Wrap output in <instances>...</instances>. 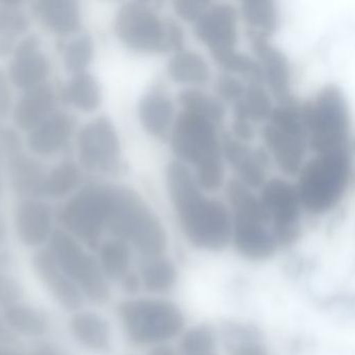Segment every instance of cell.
Segmentation results:
<instances>
[{"mask_svg":"<svg viewBox=\"0 0 355 355\" xmlns=\"http://www.w3.org/2000/svg\"><path fill=\"white\" fill-rule=\"evenodd\" d=\"M76 130L74 118L67 112L55 110L28 132L26 143L33 155L49 157L63 150Z\"/></svg>","mask_w":355,"mask_h":355,"instance_id":"18","label":"cell"},{"mask_svg":"<svg viewBox=\"0 0 355 355\" xmlns=\"http://www.w3.org/2000/svg\"><path fill=\"white\" fill-rule=\"evenodd\" d=\"M64 103L84 113H92L98 109L103 99L101 85L90 72L74 74L62 90Z\"/></svg>","mask_w":355,"mask_h":355,"instance_id":"26","label":"cell"},{"mask_svg":"<svg viewBox=\"0 0 355 355\" xmlns=\"http://www.w3.org/2000/svg\"><path fill=\"white\" fill-rule=\"evenodd\" d=\"M234 107V118L261 122L269 119L273 110L271 98L261 83H246L242 99L236 101Z\"/></svg>","mask_w":355,"mask_h":355,"instance_id":"33","label":"cell"},{"mask_svg":"<svg viewBox=\"0 0 355 355\" xmlns=\"http://www.w3.org/2000/svg\"><path fill=\"white\" fill-rule=\"evenodd\" d=\"M261 202L273 224L274 236L278 246H288L300 236L301 202L297 186L282 178H272L263 184Z\"/></svg>","mask_w":355,"mask_h":355,"instance_id":"11","label":"cell"},{"mask_svg":"<svg viewBox=\"0 0 355 355\" xmlns=\"http://www.w3.org/2000/svg\"><path fill=\"white\" fill-rule=\"evenodd\" d=\"M47 249L60 267L80 288L86 300L103 305L111 297L109 280L99 266L96 257L91 254L82 243L62 228H55Z\"/></svg>","mask_w":355,"mask_h":355,"instance_id":"6","label":"cell"},{"mask_svg":"<svg viewBox=\"0 0 355 355\" xmlns=\"http://www.w3.org/2000/svg\"><path fill=\"white\" fill-rule=\"evenodd\" d=\"M230 355H268L267 351L257 342L228 345Z\"/></svg>","mask_w":355,"mask_h":355,"instance_id":"46","label":"cell"},{"mask_svg":"<svg viewBox=\"0 0 355 355\" xmlns=\"http://www.w3.org/2000/svg\"><path fill=\"white\" fill-rule=\"evenodd\" d=\"M82 168L71 159L57 164L46 171L41 188V196L47 198H63L73 194L82 182Z\"/></svg>","mask_w":355,"mask_h":355,"instance_id":"30","label":"cell"},{"mask_svg":"<svg viewBox=\"0 0 355 355\" xmlns=\"http://www.w3.org/2000/svg\"><path fill=\"white\" fill-rule=\"evenodd\" d=\"M1 191H3V184H1V178H0V196H1Z\"/></svg>","mask_w":355,"mask_h":355,"instance_id":"53","label":"cell"},{"mask_svg":"<svg viewBox=\"0 0 355 355\" xmlns=\"http://www.w3.org/2000/svg\"><path fill=\"white\" fill-rule=\"evenodd\" d=\"M118 315L130 340L137 345L155 344L178 336L184 325L182 311L164 300L136 299L118 306Z\"/></svg>","mask_w":355,"mask_h":355,"instance_id":"8","label":"cell"},{"mask_svg":"<svg viewBox=\"0 0 355 355\" xmlns=\"http://www.w3.org/2000/svg\"><path fill=\"white\" fill-rule=\"evenodd\" d=\"M249 32L267 37L275 32L279 22L275 3L270 0H246L241 7Z\"/></svg>","mask_w":355,"mask_h":355,"instance_id":"35","label":"cell"},{"mask_svg":"<svg viewBox=\"0 0 355 355\" xmlns=\"http://www.w3.org/2000/svg\"><path fill=\"white\" fill-rule=\"evenodd\" d=\"M138 115L144 130L151 136L164 139L170 136L174 123V105L161 91L143 95L138 105Z\"/></svg>","mask_w":355,"mask_h":355,"instance_id":"24","label":"cell"},{"mask_svg":"<svg viewBox=\"0 0 355 355\" xmlns=\"http://www.w3.org/2000/svg\"><path fill=\"white\" fill-rule=\"evenodd\" d=\"M195 36L209 47L211 53L236 49L238 14L228 3H209L195 21Z\"/></svg>","mask_w":355,"mask_h":355,"instance_id":"13","label":"cell"},{"mask_svg":"<svg viewBox=\"0 0 355 355\" xmlns=\"http://www.w3.org/2000/svg\"><path fill=\"white\" fill-rule=\"evenodd\" d=\"M13 105L11 80H10L7 71L0 67V118L9 116L13 109Z\"/></svg>","mask_w":355,"mask_h":355,"instance_id":"43","label":"cell"},{"mask_svg":"<svg viewBox=\"0 0 355 355\" xmlns=\"http://www.w3.org/2000/svg\"><path fill=\"white\" fill-rule=\"evenodd\" d=\"M99 266L107 279L120 282L130 272V247L119 239L101 242L98 248Z\"/></svg>","mask_w":355,"mask_h":355,"instance_id":"32","label":"cell"},{"mask_svg":"<svg viewBox=\"0 0 355 355\" xmlns=\"http://www.w3.org/2000/svg\"><path fill=\"white\" fill-rule=\"evenodd\" d=\"M297 186L301 205L315 215L334 209L344 196L351 175L350 155L331 153L302 166Z\"/></svg>","mask_w":355,"mask_h":355,"instance_id":"5","label":"cell"},{"mask_svg":"<svg viewBox=\"0 0 355 355\" xmlns=\"http://www.w3.org/2000/svg\"><path fill=\"white\" fill-rule=\"evenodd\" d=\"M16 336L7 327L3 318L0 317V345L11 346L15 343Z\"/></svg>","mask_w":355,"mask_h":355,"instance_id":"49","label":"cell"},{"mask_svg":"<svg viewBox=\"0 0 355 355\" xmlns=\"http://www.w3.org/2000/svg\"><path fill=\"white\" fill-rule=\"evenodd\" d=\"M267 226L232 220V238L236 250L251 261H265L273 257L278 244Z\"/></svg>","mask_w":355,"mask_h":355,"instance_id":"22","label":"cell"},{"mask_svg":"<svg viewBox=\"0 0 355 355\" xmlns=\"http://www.w3.org/2000/svg\"><path fill=\"white\" fill-rule=\"evenodd\" d=\"M170 142L182 163L196 168L201 189L213 192L221 188L224 180L221 142L214 124L194 114L180 112L174 120Z\"/></svg>","mask_w":355,"mask_h":355,"instance_id":"3","label":"cell"},{"mask_svg":"<svg viewBox=\"0 0 355 355\" xmlns=\"http://www.w3.org/2000/svg\"><path fill=\"white\" fill-rule=\"evenodd\" d=\"M251 46L257 63L263 72V82L269 87L279 103L293 98L290 93V64L288 58L277 47L269 42V38L249 32Z\"/></svg>","mask_w":355,"mask_h":355,"instance_id":"17","label":"cell"},{"mask_svg":"<svg viewBox=\"0 0 355 355\" xmlns=\"http://www.w3.org/2000/svg\"><path fill=\"white\" fill-rule=\"evenodd\" d=\"M228 201L236 221L252 222L268 225L271 223L269 215L261 198L253 194L250 188L239 180H230L226 189Z\"/></svg>","mask_w":355,"mask_h":355,"instance_id":"27","label":"cell"},{"mask_svg":"<svg viewBox=\"0 0 355 355\" xmlns=\"http://www.w3.org/2000/svg\"><path fill=\"white\" fill-rule=\"evenodd\" d=\"M202 355H215V354H214V353L211 352V353H207V354H202Z\"/></svg>","mask_w":355,"mask_h":355,"instance_id":"54","label":"cell"},{"mask_svg":"<svg viewBox=\"0 0 355 355\" xmlns=\"http://www.w3.org/2000/svg\"><path fill=\"white\" fill-rule=\"evenodd\" d=\"M140 278L149 292L162 293L174 286L178 279V272L171 261L159 257L149 259L144 263Z\"/></svg>","mask_w":355,"mask_h":355,"instance_id":"37","label":"cell"},{"mask_svg":"<svg viewBox=\"0 0 355 355\" xmlns=\"http://www.w3.org/2000/svg\"><path fill=\"white\" fill-rule=\"evenodd\" d=\"M1 318L15 336L39 338L49 330V321L44 313L22 301L3 309Z\"/></svg>","mask_w":355,"mask_h":355,"instance_id":"29","label":"cell"},{"mask_svg":"<svg viewBox=\"0 0 355 355\" xmlns=\"http://www.w3.org/2000/svg\"><path fill=\"white\" fill-rule=\"evenodd\" d=\"M76 150L78 165L88 171L115 173L121 166L119 135L107 116H99L80 128Z\"/></svg>","mask_w":355,"mask_h":355,"instance_id":"10","label":"cell"},{"mask_svg":"<svg viewBox=\"0 0 355 355\" xmlns=\"http://www.w3.org/2000/svg\"><path fill=\"white\" fill-rule=\"evenodd\" d=\"M57 95L49 83L22 91L12 109L14 123L24 132H30L55 111Z\"/></svg>","mask_w":355,"mask_h":355,"instance_id":"19","label":"cell"},{"mask_svg":"<svg viewBox=\"0 0 355 355\" xmlns=\"http://www.w3.org/2000/svg\"><path fill=\"white\" fill-rule=\"evenodd\" d=\"M307 145L317 155L349 153V111L346 98L334 85L324 87L301 105Z\"/></svg>","mask_w":355,"mask_h":355,"instance_id":"4","label":"cell"},{"mask_svg":"<svg viewBox=\"0 0 355 355\" xmlns=\"http://www.w3.org/2000/svg\"><path fill=\"white\" fill-rule=\"evenodd\" d=\"M95 55V43L88 34L78 35L68 42L64 49L65 69L71 76L88 71Z\"/></svg>","mask_w":355,"mask_h":355,"instance_id":"38","label":"cell"},{"mask_svg":"<svg viewBox=\"0 0 355 355\" xmlns=\"http://www.w3.org/2000/svg\"><path fill=\"white\" fill-rule=\"evenodd\" d=\"M222 155L248 188H261L266 182L269 157L263 148H252L247 143L224 132L221 139Z\"/></svg>","mask_w":355,"mask_h":355,"instance_id":"16","label":"cell"},{"mask_svg":"<svg viewBox=\"0 0 355 355\" xmlns=\"http://www.w3.org/2000/svg\"><path fill=\"white\" fill-rule=\"evenodd\" d=\"M122 288L128 294L135 295L140 291L141 284H142V282H141L140 276L137 275L136 273H132V272H128L121 280Z\"/></svg>","mask_w":355,"mask_h":355,"instance_id":"47","label":"cell"},{"mask_svg":"<svg viewBox=\"0 0 355 355\" xmlns=\"http://www.w3.org/2000/svg\"><path fill=\"white\" fill-rule=\"evenodd\" d=\"M32 12L47 31L59 36L76 34L82 30V7L76 1L41 0L33 3Z\"/></svg>","mask_w":355,"mask_h":355,"instance_id":"20","label":"cell"},{"mask_svg":"<svg viewBox=\"0 0 355 355\" xmlns=\"http://www.w3.org/2000/svg\"><path fill=\"white\" fill-rule=\"evenodd\" d=\"M165 24L168 51H174L178 53V51H182L184 42V31L178 22L170 19V18L165 19Z\"/></svg>","mask_w":355,"mask_h":355,"instance_id":"44","label":"cell"},{"mask_svg":"<svg viewBox=\"0 0 355 355\" xmlns=\"http://www.w3.org/2000/svg\"><path fill=\"white\" fill-rule=\"evenodd\" d=\"M246 89V83L236 78L234 74L224 73L220 74L216 84V90H217L218 98L223 103H232L234 105L236 101L242 99L243 95Z\"/></svg>","mask_w":355,"mask_h":355,"instance_id":"40","label":"cell"},{"mask_svg":"<svg viewBox=\"0 0 355 355\" xmlns=\"http://www.w3.org/2000/svg\"><path fill=\"white\" fill-rule=\"evenodd\" d=\"M30 28V18L20 3H0V58L9 57L17 46L18 38Z\"/></svg>","mask_w":355,"mask_h":355,"instance_id":"28","label":"cell"},{"mask_svg":"<svg viewBox=\"0 0 355 355\" xmlns=\"http://www.w3.org/2000/svg\"><path fill=\"white\" fill-rule=\"evenodd\" d=\"M209 3L207 1H198V0H178L173 1L174 11L186 21H196L203 12L207 9Z\"/></svg>","mask_w":355,"mask_h":355,"instance_id":"42","label":"cell"},{"mask_svg":"<svg viewBox=\"0 0 355 355\" xmlns=\"http://www.w3.org/2000/svg\"><path fill=\"white\" fill-rule=\"evenodd\" d=\"M32 265L45 290L62 309L71 313L82 309L86 299L80 288L60 267L47 247L39 249L35 253Z\"/></svg>","mask_w":355,"mask_h":355,"instance_id":"14","label":"cell"},{"mask_svg":"<svg viewBox=\"0 0 355 355\" xmlns=\"http://www.w3.org/2000/svg\"><path fill=\"white\" fill-rule=\"evenodd\" d=\"M74 340L93 352H107L111 348V328L107 320L91 311L73 313L69 322Z\"/></svg>","mask_w":355,"mask_h":355,"instance_id":"25","label":"cell"},{"mask_svg":"<svg viewBox=\"0 0 355 355\" xmlns=\"http://www.w3.org/2000/svg\"><path fill=\"white\" fill-rule=\"evenodd\" d=\"M31 355H70L61 347L53 344V343H41L35 347Z\"/></svg>","mask_w":355,"mask_h":355,"instance_id":"48","label":"cell"},{"mask_svg":"<svg viewBox=\"0 0 355 355\" xmlns=\"http://www.w3.org/2000/svg\"><path fill=\"white\" fill-rule=\"evenodd\" d=\"M167 71L172 80L180 84H205L211 76L209 65L199 53L184 49L170 59Z\"/></svg>","mask_w":355,"mask_h":355,"instance_id":"31","label":"cell"},{"mask_svg":"<svg viewBox=\"0 0 355 355\" xmlns=\"http://www.w3.org/2000/svg\"><path fill=\"white\" fill-rule=\"evenodd\" d=\"M14 228L18 240L28 248L49 242L53 230L51 205L39 198L22 199L14 211Z\"/></svg>","mask_w":355,"mask_h":355,"instance_id":"15","label":"cell"},{"mask_svg":"<svg viewBox=\"0 0 355 355\" xmlns=\"http://www.w3.org/2000/svg\"><path fill=\"white\" fill-rule=\"evenodd\" d=\"M232 132L230 134L243 142H250L255 136L254 128L250 121L245 119H236L234 118L232 121Z\"/></svg>","mask_w":355,"mask_h":355,"instance_id":"45","label":"cell"},{"mask_svg":"<svg viewBox=\"0 0 355 355\" xmlns=\"http://www.w3.org/2000/svg\"><path fill=\"white\" fill-rule=\"evenodd\" d=\"M150 355H178L173 349L168 346L155 347L150 352Z\"/></svg>","mask_w":355,"mask_h":355,"instance_id":"50","label":"cell"},{"mask_svg":"<svg viewBox=\"0 0 355 355\" xmlns=\"http://www.w3.org/2000/svg\"><path fill=\"white\" fill-rule=\"evenodd\" d=\"M263 138L279 169L288 175H296L303 166L306 140L294 136L268 123L263 130Z\"/></svg>","mask_w":355,"mask_h":355,"instance_id":"21","label":"cell"},{"mask_svg":"<svg viewBox=\"0 0 355 355\" xmlns=\"http://www.w3.org/2000/svg\"><path fill=\"white\" fill-rule=\"evenodd\" d=\"M9 170L10 184L14 193L22 199L41 197L45 171L42 164L24 150L6 157Z\"/></svg>","mask_w":355,"mask_h":355,"instance_id":"23","label":"cell"},{"mask_svg":"<svg viewBox=\"0 0 355 355\" xmlns=\"http://www.w3.org/2000/svg\"><path fill=\"white\" fill-rule=\"evenodd\" d=\"M215 334L209 326L200 325L189 330L182 338L180 347L184 355H202L213 352Z\"/></svg>","mask_w":355,"mask_h":355,"instance_id":"39","label":"cell"},{"mask_svg":"<svg viewBox=\"0 0 355 355\" xmlns=\"http://www.w3.org/2000/svg\"><path fill=\"white\" fill-rule=\"evenodd\" d=\"M114 31L122 44L139 53L168 51L165 19L149 3H125L116 12Z\"/></svg>","mask_w":355,"mask_h":355,"instance_id":"9","label":"cell"},{"mask_svg":"<svg viewBox=\"0 0 355 355\" xmlns=\"http://www.w3.org/2000/svg\"><path fill=\"white\" fill-rule=\"evenodd\" d=\"M109 214L107 230L113 238L132 245L143 257H161L167 247V234L144 199L132 189L107 184Z\"/></svg>","mask_w":355,"mask_h":355,"instance_id":"2","label":"cell"},{"mask_svg":"<svg viewBox=\"0 0 355 355\" xmlns=\"http://www.w3.org/2000/svg\"><path fill=\"white\" fill-rule=\"evenodd\" d=\"M178 101L184 111L199 116L218 128L225 117V107L218 97L198 89L190 88L180 92Z\"/></svg>","mask_w":355,"mask_h":355,"instance_id":"34","label":"cell"},{"mask_svg":"<svg viewBox=\"0 0 355 355\" xmlns=\"http://www.w3.org/2000/svg\"><path fill=\"white\" fill-rule=\"evenodd\" d=\"M24 288L17 278L0 272V309H6L21 302Z\"/></svg>","mask_w":355,"mask_h":355,"instance_id":"41","label":"cell"},{"mask_svg":"<svg viewBox=\"0 0 355 355\" xmlns=\"http://www.w3.org/2000/svg\"><path fill=\"white\" fill-rule=\"evenodd\" d=\"M166 186L184 234L193 245L221 250L232 238V216L218 199L203 194L196 178L184 163L172 161L166 169Z\"/></svg>","mask_w":355,"mask_h":355,"instance_id":"1","label":"cell"},{"mask_svg":"<svg viewBox=\"0 0 355 355\" xmlns=\"http://www.w3.org/2000/svg\"><path fill=\"white\" fill-rule=\"evenodd\" d=\"M0 355H24L17 351L13 350L9 346H1L0 345Z\"/></svg>","mask_w":355,"mask_h":355,"instance_id":"52","label":"cell"},{"mask_svg":"<svg viewBox=\"0 0 355 355\" xmlns=\"http://www.w3.org/2000/svg\"><path fill=\"white\" fill-rule=\"evenodd\" d=\"M109 214L107 184H88L74 192L58 211L62 230L90 250H97Z\"/></svg>","mask_w":355,"mask_h":355,"instance_id":"7","label":"cell"},{"mask_svg":"<svg viewBox=\"0 0 355 355\" xmlns=\"http://www.w3.org/2000/svg\"><path fill=\"white\" fill-rule=\"evenodd\" d=\"M8 228L5 218L0 214V244L7 240Z\"/></svg>","mask_w":355,"mask_h":355,"instance_id":"51","label":"cell"},{"mask_svg":"<svg viewBox=\"0 0 355 355\" xmlns=\"http://www.w3.org/2000/svg\"><path fill=\"white\" fill-rule=\"evenodd\" d=\"M12 86L21 91L45 84L51 74V61L36 35H28L18 42L12 53L7 71Z\"/></svg>","mask_w":355,"mask_h":355,"instance_id":"12","label":"cell"},{"mask_svg":"<svg viewBox=\"0 0 355 355\" xmlns=\"http://www.w3.org/2000/svg\"><path fill=\"white\" fill-rule=\"evenodd\" d=\"M214 61L225 70L226 73L239 74L246 83H263V72L257 60L236 49L211 53Z\"/></svg>","mask_w":355,"mask_h":355,"instance_id":"36","label":"cell"}]
</instances>
